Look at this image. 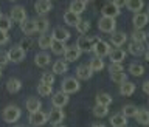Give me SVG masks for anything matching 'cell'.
Masks as SVG:
<instances>
[{"instance_id": "f907efd6", "label": "cell", "mask_w": 149, "mask_h": 127, "mask_svg": "<svg viewBox=\"0 0 149 127\" xmlns=\"http://www.w3.org/2000/svg\"><path fill=\"white\" fill-rule=\"evenodd\" d=\"M143 92H144V93H148V92H149V82H148V81L143 84Z\"/></svg>"}, {"instance_id": "44dd1931", "label": "cell", "mask_w": 149, "mask_h": 127, "mask_svg": "<svg viewBox=\"0 0 149 127\" xmlns=\"http://www.w3.org/2000/svg\"><path fill=\"white\" fill-rule=\"evenodd\" d=\"M20 88H22V81H20V79H17V78L8 79V82H6V90L11 93V95H14V93H17V92H20Z\"/></svg>"}, {"instance_id": "8992f818", "label": "cell", "mask_w": 149, "mask_h": 127, "mask_svg": "<svg viewBox=\"0 0 149 127\" xmlns=\"http://www.w3.org/2000/svg\"><path fill=\"white\" fill-rule=\"evenodd\" d=\"M8 17H9V20H11V22L22 23L26 19V11H25V8H23V6L17 5V6H14L11 11H9V16Z\"/></svg>"}, {"instance_id": "9c48e42d", "label": "cell", "mask_w": 149, "mask_h": 127, "mask_svg": "<svg viewBox=\"0 0 149 127\" xmlns=\"http://www.w3.org/2000/svg\"><path fill=\"white\" fill-rule=\"evenodd\" d=\"M68 101H70V96L65 95V93H62V92L54 93L53 98H51L53 107H54V109H61V110H62V107H65V105L68 104Z\"/></svg>"}, {"instance_id": "d4e9b609", "label": "cell", "mask_w": 149, "mask_h": 127, "mask_svg": "<svg viewBox=\"0 0 149 127\" xmlns=\"http://www.w3.org/2000/svg\"><path fill=\"white\" fill-rule=\"evenodd\" d=\"M124 6L127 8L129 11H132V12H135V14H138V12L143 9L144 2H143V0H127Z\"/></svg>"}, {"instance_id": "3957f363", "label": "cell", "mask_w": 149, "mask_h": 127, "mask_svg": "<svg viewBox=\"0 0 149 127\" xmlns=\"http://www.w3.org/2000/svg\"><path fill=\"white\" fill-rule=\"evenodd\" d=\"M92 51L95 53V58L102 59V58H106V56H109V53L112 51V48H110V45L107 44L106 40H98V39H96L95 44H93Z\"/></svg>"}, {"instance_id": "7bdbcfd3", "label": "cell", "mask_w": 149, "mask_h": 127, "mask_svg": "<svg viewBox=\"0 0 149 127\" xmlns=\"http://www.w3.org/2000/svg\"><path fill=\"white\" fill-rule=\"evenodd\" d=\"M76 30L84 36L88 30H90V22H88V20H82V19H81V22H79L78 25H76Z\"/></svg>"}, {"instance_id": "f5cc1de1", "label": "cell", "mask_w": 149, "mask_h": 127, "mask_svg": "<svg viewBox=\"0 0 149 127\" xmlns=\"http://www.w3.org/2000/svg\"><path fill=\"white\" fill-rule=\"evenodd\" d=\"M53 127H65V126H64V124H62V123H61V124H54V126H53Z\"/></svg>"}, {"instance_id": "f35d334b", "label": "cell", "mask_w": 149, "mask_h": 127, "mask_svg": "<svg viewBox=\"0 0 149 127\" xmlns=\"http://www.w3.org/2000/svg\"><path fill=\"white\" fill-rule=\"evenodd\" d=\"M51 51H53V54H56V56H61V54H64L65 53V44H61V42H54L53 40V44H51Z\"/></svg>"}, {"instance_id": "4fadbf2b", "label": "cell", "mask_w": 149, "mask_h": 127, "mask_svg": "<svg viewBox=\"0 0 149 127\" xmlns=\"http://www.w3.org/2000/svg\"><path fill=\"white\" fill-rule=\"evenodd\" d=\"M51 8H53V3H51L50 0H37V2L34 3V9H36V12L39 14V16L48 14L51 11Z\"/></svg>"}, {"instance_id": "277c9868", "label": "cell", "mask_w": 149, "mask_h": 127, "mask_svg": "<svg viewBox=\"0 0 149 127\" xmlns=\"http://www.w3.org/2000/svg\"><path fill=\"white\" fill-rule=\"evenodd\" d=\"M96 37H87V36H81L76 42V46L81 53H88L93 48V44H95Z\"/></svg>"}, {"instance_id": "cb8c5ba5", "label": "cell", "mask_w": 149, "mask_h": 127, "mask_svg": "<svg viewBox=\"0 0 149 127\" xmlns=\"http://www.w3.org/2000/svg\"><path fill=\"white\" fill-rule=\"evenodd\" d=\"M50 54L48 53H45V51H42V53H37L34 56V64L37 65V67H47V65L50 64Z\"/></svg>"}, {"instance_id": "74e56055", "label": "cell", "mask_w": 149, "mask_h": 127, "mask_svg": "<svg viewBox=\"0 0 149 127\" xmlns=\"http://www.w3.org/2000/svg\"><path fill=\"white\" fill-rule=\"evenodd\" d=\"M11 26H13V22L9 20V17L5 16V14H0V31L8 33V30Z\"/></svg>"}, {"instance_id": "8d00e7d4", "label": "cell", "mask_w": 149, "mask_h": 127, "mask_svg": "<svg viewBox=\"0 0 149 127\" xmlns=\"http://www.w3.org/2000/svg\"><path fill=\"white\" fill-rule=\"evenodd\" d=\"M88 68H90L93 73H95V71H101V70L104 68V62H102V59H100V58H93L90 60V64H88Z\"/></svg>"}, {"instance_id": "7a4b0ae2", "label": "cell", "mask_w": 149, "mask_h": 127, "mask_svg": "<svg viewBox=\"0 0 149 127\" xmlns=\"http://www.w3.org/2000/svg\"><path fill=\"white\" fill-rule=\"evenodd\" d=\"M79 88H81V84H79V81L76 78H67L61 84V92L65 93V95L76 93V92H79Z\"/></svg>"}, {"instance_id": "db71d44e", "label": "cell", "mask_w": 149, "mask_h": 127, "mask_svg": "<svg viewBox=\"0 0 149 127\" xmlns=\"http://www.w3.org/2000/svg\"><path fill=\"white\" fill-rule=\"evenodd\" d=\"M16 127H25V126H16Z\"/></svg>"}, {"instance_id": "1f68e13d", "label": "cell", "mask_w": 149, "mask_h": 127, "mask_svg": "<svg viewBox=\"0 0 149 127\" xmlns=\"http://www.w3.org/2000/svg\"><path fill=\"white\" fill-rule=\"evenodd\" d=\"M127 50H129V53L132 56H140V54L144 53L143 44H137V42H130L129 46H127Z\"/></svg>"}, {"instance_id": "60d3db41", "label": "cell", "mask_w": 149, "mask_h": 127, "mask_svg": "<svg viewBox=\"0 0 149 127\" xmlns=\"http://www.w3.org/2000/svg\"><path fill=\"white\" fill-rule=\"evenodd\" d=\"M37 93L40 96H50L53 93V85H45V84H39L37 85Z\"/></svg>"}, {"instance_id": "ee69618b", "label": "cell", "mask_w": 149, "mask_h": 127, "mask_svg": "<svg viewBox=\"0 0 149 127\" xmlns=\"http://www.w3.org/2000/svg\"><path fill=\"white\" fill-rule=\"evenodd\" d=\"M40 84H45V85H53L54 84V74L51 73H44L40 78Z\"/></svg>"}, {"instance_id": "f546056e", "label": "cell", "mask_w": 149, "mask_h": 127, "mask_svg": "<svg viewBox=\"0 0 149 127\" xmlns=\"http://www.w3.org/2000/svg\"><path fill=\"white\" fill-rule=\"evenodd\" d=\"M138 113V107L134 105V104H127L123 107V110H121V115L124 116V118H135V115Z\"/></svg>"}, {"instance_id": "9a60e30c", "label": "cell", "mask_w": 149, "mask_h": 127, "mask_svg": "<svg viewBox=\"0 0 149 127\" xmlns=\"http://www.w3.org/2000/svg\"><path fill=\"white\" fill-rule=\"evenodd\" d=\"M148 14H144V12H138V14H135V16L132 17V25L135 26V30H141L143 26H146L148 25Z\"/></svg>"}, {"instance_id": "30bf717a", "label": "cell", "mask_w": 149, "mask_h": 127, "mask_svg": "<svg viewBox=\"0 0 149 127\" xmlns=\"http://www.w3.org/2000/svg\"><path fill=\"white\" fill-rule=\"evenodd\" d=\"M81 51L78 50L76 45H72V46H67L65 48V53H64V58H65V62H76V60L81 58Z\"/></svg>"}, {"instance_id": "ffe728a7", "label": "cell", "mask_w": 149, "mask_h": 127, "mask_svg": "<svg viewBox=\"0 0 149 127\" xmlns=\"http://www.w3.org/2000/svg\"><path fill=\"white\" fill-rule=\"evenodd\" d=\"M86 6H87V2H86V0H73V2L70 3V9H68V11L73 12V14H78V16H79L81 12H84Z\"/></svg>"}, {"instance_id": "d6a6232c", "label": "cell", "mask_w": 149, "mask_h": 127, "mask_svg": "<svg viewBox=\"0 0 149 127\" xmlns=\"http://www.w3.org/2000/svg\"><path fill=\"white\" fill-rule=\"evenodd\" d=\"M135 119H137V123H138V124L148 126V124H149V113H148V110H146V109L138 110V113L135 115Z\"/></svg>"}, {"instance_id": "d590c367", "label": "cell", "mask_w": 149, "mask_h": 127, "mask_svg": "<svg viewBox=\"0 0 149 127\" xmlns=\"http://www.w3.org/2000/svg\"><path fill=\"white\" fill-rule=\"evenodd\" d=\"M37 44H39V46L42 50H47L51 46V44H53V39H51V36H48V34H40Z\"/></svg>"}, {"instance_id": "7dc6e473", "label": "cell", "mask_w": 149, "mask_h": 127, "mask_svg": "<svg viewBox=\"0 0 149 127\" xmlns=\"http://www.w3.org/2000/svg\"><path fill=\"white\" fill-rule=\"evenodd\" d=\"M31 45H33V40H31V39H23V40L20 42V45H19V46H20V48L26 53V50H30V48H31Z\"/></svg>"}, {"instance_id": "5b68a950", "label": "cell", "mask_w": 149, "mask_h": 127, "mask_svg": "<svg viewBox=\"0 0 149 127\" xmlns=\"http://www.w3.org/2000/svg\"><path fill=\"white\" fill-rule=\"evenodd\" d=\"M8 53V59H9V62H14V64H20L23 59H25V56L26 53L23 51L20 46H13V48H9V51H6Z\"/></svg>"}, {"instance_id": "ba28073f", "label": "cell", "mask_w": 149, "mask_h": 127, "mask_svg": "<svg viewBox=\"0 0 149 127\" xmlns=\"http://www.w3.org/2000/svg\"><path fill=\"white\" fill-rule=\"evenodd\" d=\"M98 28L102 33H115L116 28V20L115 19H109V17H101L98 20Z\"/></svg>"}, {"instance_id": "52a82bcc", "label": "cell", "mask_w": 149, "mask_h": 127, "mask_svg": "<svg viewBox=\"0 0 149 127\" xmlns=\"http://www.w3.org/2000/svg\"><path fill=\"white\" fill-rule=\"evenodd\" d=\"M47 121H48V116H47V113H45V112H42V110L33 112V113L30 115V124L34 126V127L45 126Z\"/></svg>"}, {"instance_id": "836d02e7", "label": "cell", "mask_w": 149, "mask_h": 127, "mask_svg": "<svg viewBox=\"0 0 149 127\" xmlns=\"http://www.w3.org/2000/svg\"><path fill=\"white\" fill-rule=\"evenodd\" d=\"M148 39V33L141 31V30H135L132 33V42H137V44H144Z\"/></svg>"}, {"instance_id": "c3c4849f", "label": "cell", "mask_w": 149, "mask_h": 127, "mask_svg": "<svg viewBox=\"0 0 149 127\" xmlns=\"http://www.w3.org/2000/svg\"><path fill=\"white\" fill-rule=\"evenodd\" d=\"M8 40H9V36H8V33H5V31H0V46L5 45V44H8Z\"/></svg>"}, {"instance_id": "f1b7e54d", "label": "cell", "mask_w": 149, "mask_h": 127, "mask_svg": "<svg viewBox=\"0 0 149 127\" xmlns=\"http://www.w3.org/2000/svg\"><path fill=\"white\" fill-rule=\"evenodd\" d=\"M110 126L112 127H126L127 126V118H124L121 113H116L110 118Z\"/></svg>"}, {"instance_id": "6da1fadb", "label": "cell", "mask_w": 149, "mask_h": 127, "mask_svg": "<svg viewBox=\"0 0 149 127\" xmlns=\"http://www.w3.org/2000/svg\"><path fill=\"white\" fill-rule=\"evenodd\" d=\"M20 115H22V112H20V109H19L17 105H6L5 107V110H3V113H2V116H3V121L5 123H16V121H19V118H20Z\"/></svg>"}, {"instance_id": "4dcf8cb0", "label": "cell", "mask_w": 149, "mask_h": 127, "mask_svg": "<svg viewBox=\"0 0 149 127\" xmlns=\"http://www.w3.org/2000/svg\"><path fill=\"white\" fill-rule=\"evenodd\" d=\"M40 107H42V102L37 99V98H28L26 99V110L31 112V113L40 110Z\"/></svg>"}, {"instance_id": "d6986e66", "label": "cell", "mask_w": 149, "mask_h": 127, "mask_svg": "<svg viewBox=\"0 0 149 127\" xmlns=\"http://www.w3.org/2000/svg\"><path fill=\"white\" fill-rule=\"evenodd\" d=\"M93 76V71L88 68V65H79L76 68V78L78 79H82V81H87Z\"/></svg>"}, {"instance_id": "9f6ffc18", "label": "cell", "mask_w": 149, "mask_h": 127, "mask_svg": "<svg viewBox=\"0 0 149 127\" xmlns=\"http://www.w3.org/2000/svg\"><path fill=\"white\" fill-rule=\"evenodd\" d=\"M0 14H2V12H0Z\"/></svg>"}, {"instance_id": "681fc988", "label": "cell", "mask_w": 149, "mask_h": 127, "mask_svg": "<svg viewBox=\"0 0 149 127\" xmlns=\"http://www.w3.org/2000/svg\"><path fill=\"white\" fill-rule=\"evenodd\" d=\"M112 3H113L115 6L120 9L121 6H124V5H126V0H113V2H112Z\"/></svg>"}, {"instance_id": "5bb4252c", "label": "cell", "mask_w": 149, "mask_h": 127, "mask_svg": "<svg viewBox=\"0 0 149 127\" xmlns=\"http://www.w3.org/2000/svg\"><path fill=\"white\" fill-rule=\"evenodd\" d=\"M126 40H127V36H126V33H123V31H115V33H112L110 44L115 45L116 48H120L121 45H124Z\"/></svg>"}, {"instance_id": "816d5d0a", "label": "cell", "mask_w": 149, "mask_h": 127, "mask_svg": "<svg viewBox=\"0 0 149 127\" xmlns=\"http://www.w3.org/2000/svg\"><path fill=\"white\" fill-rule=\"evenodd\" d=\"M92 127H106V126L104 124H93Z\"/></svg>"}, {"instance_id": "2e32d148", "label": "cell", "mask_w": 149, "mask_h": 127, "mask_svg": "<svg viewBox=\"0 0 149 127\" xmlns=\"http://www.w3.org/2000/svg\"><path fill=\"white\" fill-rule=\"evenodd\" d=\"M47 116H48V121H50V123L54 126V124H61V123H62L64 118H65V113H64L61 109H53Z\"/></svg>"}, {"instance_id": "7402d4cb", "label": "cell", "mask_w": 149, "mask_h": 127, "mask_svg": "<svg viewBox=\"0 0 149 127\" xmlns=\"http://www.w3.org/2000/svg\"><path fill=\"white\" fill-rule=\"evenodd\" d=\"M64 22H65V25L76 28V25L81 22V17H79L78 14H73V12H70V11H65V12H64Z\"/></svg>"}, {"instance_id": "bcb514c9", "label": "cell", "mask_w": 149, "mask_h": 127, "mask_svg": "<svg viewBox=\"0 0 149 127\" xmlns=\"http://www.w3.org/2000/svg\"><path fill=\"white\" fill-rule=\"evenodd\" d=\"M8 62H9L8 53H6V51H0V70H2L3 67H6Z\"/></svg>"}, {"instance_id": "f6af8a7d", "label": "cell", "mask_w": 149, "mask_h": 127, "mask_svg": "<svg viewBox=\"0 0 149 127\" xmlns=\"http://www.w3.org/2000/svg\"><path fill=\"white\" fill-rule=\"evenodd\" d=\"M123 65H121V64H110L109 65V73L110 74H115V73H121V71H123Z\"/></svg>"}, {"instance_id": "603a6c76", "label": "cell", "mask_w": 149, "mask_h": 127, "mask_svg": "<svg viewBox=\"0 0 149 127\" xmlns=\"http://www.w3.org/2000/svg\"><path fill=\"white\" fill-rule=\"evenodd\" d=\"M20 30H22V33H25L26 36H31L33 33H36L34 19H25V20L20 23Z\"/></svg>"}, {"instance_id": "4316f807", "label": "cell", "mask_w": 149, "mask_h": 127, "mask_svg": "<svg viewBox=\"0 0 149 127\" xmlns=\"http://www.w3.org/2000/svg\"><path fill=\"white\" fill-rule=\"evenodd\" d=\"M95 101L98 105H104V107H109L112 104V96L109 95V93H98V95L95 96Z\"/></svg>"}, {"instance_id": "ac0fdd59", "label": "cell", "mask_w": 149, "mask_h": 127, "mask_svg": "<svg viewBox=\"0 0 149 127\" xmlns=\"http://www.w3.org/2000/svg\"><path fill=\"white\" fill-rule=\"evenodd\" d=\"M34 28H36V33H40V34H45L50 28V22L48 19L45 17H39V19H34Z\"/></svg>"}, {"instance_id": "e575fe53", "label": "cell", "mask_w": 149, "mask_h": 127, "mask_svg": "<svg viewBox=\"0 0 149 127\" xmlns=\"http://www.w3.org/2000/svg\"><path fill=\"white\" fill-rule=\"evenodd\" d=\"M129 73L132 74V76H141V74L144 73V67L141 64H138V62H134V64H130L129 65Z\"/></svg>"}, {"instance_id": "484cf974", "label": "cell", "mask_w": 149, "mask_h": 127, "mask_svg": "<svg viewBox=\"0 0 149 127\" xmlns=\"http://www.w3.org/2000/svg\"><path fill=\"white\" fill-rule=\"evenodd\" d=\"M134 92H135V84L134 82L126 81L123 84H120V93L123 96H132Z\"/></svg>"}, {"instance_id": "83f0119b", "label": "cell", "mask_w": 149, "mask_h": 127, "mask_svg": "<svg viewBox=\"0 0 149 127\" xmlns=\"http://www.w3.org/2000/svg\"><path fill=\"white\" fill-rule=\"evenodd\" d=\"M68 71V64L65 60H56L53 64V74H64Z\"/></svg>"}, {"instance_id": "11a10c76", "label": "cell", "mask_w": 149, "mask_h": 127, "mask_svg": "<svg viewBox=\"0 0 149 127\" xmlns=\"http://www.w3.org/2000/svg\"><path fill=\"white\" fill-rule=\"evenodd\" d=\"M0 76H2V70H0Z\"/></svg>"}, {"instance_id": "b9f144b4", "label": "cell", "mask_w": 149, "mask_h": 127, "mask_svg": "<svg viewBox=\"0 0 149 127\" xmlns=\"http://www.w3.org/2000/svg\"><path fill=\"white\" fill-rule=\"evenodd\" d=\"M110 79H112V82L123 84V82L127 81V74H126L124 71H121V73H115V74H110Z\"/></svg>"}, {"instance_id": "8fae6325", "label": "cell", "mask_w": 149, "mask_h": 127, "mask_svg": "<svg viewBox=\"0 0 149 127\" xmlns=\"http://www.w3.org/2000/svg\"><path fill=\"white\" fill-rule=\"evenodd\" d=\"M51 39L54 42H61V44H65L70 39V31L65 30V28H54L53 34H51Z\"/></svg>"}, {"instance_id": "7c38bea8", "label": "cell", "mask_w": 149, "mask_h": 127, "mask_svg": "<svg viewBox=\"0 0 149 127\" xmlns=\"http://www.w3.org/2000/svg\"><path fill=\"white\" fill-rule=\"evenodd\" d=\"M101 14H102V17H109V19H115V17H118L120 14H121V11L118 8L115 6L112 2H109V3H106L104 6H102V9H101Z\"/></svg>"}, {"instance_id": "ab89813d", "label": "cell", "mask_w": 149, "mask_h": 127, "mask_svg": "<svg viewBox=\"0 0 149 127\" xmlns=\"http://www.w3.org/2000/svg\"><path fill=\"white\" fill-rule=\"evenodd\" d=\"M107 113H109V107L98 105V104L93 107V115H95L96 118H104V116H107Z\"/></svg>"}, {"instance_id": "e0dca14e", "label": "cell", "mask_w": 149, "mask_h": 127, "mask_svg": "<svg viewBox=\"0 0 149 127\" xmlns=\"http://www.w3.org/2000/svg\"><path fill=\"white\" fill-rule=\"evenodd\" d=\"M109 58H110V64H121L126 59V51L121 48H115L109 53Z\"/></svg>"}]
</instances>
